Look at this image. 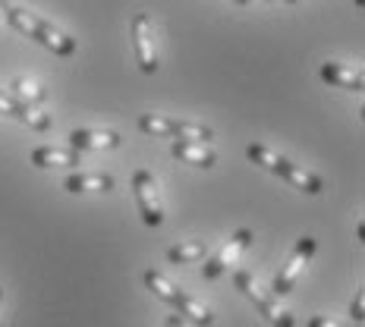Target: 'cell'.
Returning a JSON list of instances; mask_svg holds the SVG:
<instances>
[{
    "label": "cell",
    "mask_w": 365,
    "mask_h": 327,
    "mask_svg": "<svg viewBox=\"0 0 365 327\" xmlns=\"http://www.w3.org/2000/svg\"><path fill=\"white\" fill-rule=\"evenodd\" d=\"M4 19L10 22V26L16 28V32L29 35V38H35V41L41 44V48L54 51L57 57H73V54H76V38H70L66 32H60V28H54L48 19L35 16V13L19 10V6H6V4H4Z\"/></svg>",
    "instance_id": "1"
},
{
    "label": "cell",
    "mask_w": 365,
    "mask_h": 327,
    "mask_svg": "<svg viewBox=\"0 0 365 327\" xmlns=\"http://www.w3.org/2000/svg\"><path fill=\"white\" fill-rule=\"evenodd\" d=\"M246 155H249V161L252 164L271 170L274 177L287 180L293 189H299V192H306V195H322L324 192V180L318 177V173H312V170H306V167L293 164L290 157H284V155H274L268 145H255L252 142V145L246 148Z\"/></svg>",
    "instance_id": "2"
},
{
    "label": "cell",
    "mask_w": 365,
    "mask_h": 327,
    "mask_svg": "<svg viewBox=\"0 0 365 327\" xmlns=\"http://www.w3.org/2000/svg\"><path fill=\"white\" fill-rule=\"evenodd\" d=\"M233 284H237V290L246 296L252 306L264 315V321L274 324V327H296L293 321V315L287 308H280V302H277V296L268 293V290H262V286L255 284V277L249 271H237L233 274Z\"/></svg>",
    "instance_id": "3"
},
{
    "label": "cell",
    "mask_w": 365,
    "mask_h": 327,
    "mask_svg": "<svg viewBox=\"0 0 365 327\" xmlns=\"http://www.w3.org/2000/svg\"><path fill=\"white\" fill-rule=\"evenodd\" d=\"M315 249H318V242L315 237H302L299 242L293 246V252L287 255V261H284V268L277 271V277H274V296H287L296 286V280L302 277V271H306V264L315 258Z\"/></svg>",
    "instance_id": "4"
},
{
    "label": "cell",
    "mask_w": 365,
    "mask_h": 327,
    "mask_svg": "<svg viewBox=\"0 0 365 327\" xmlns=\"http://www.w3.org/2000/svg\"><path fill=\"white\" fill-rule=\"evenodd\" d=\"M133 48L135 60H139V70L145 76L158 73V51H155V22L148 19V13H135L133 16Z\"/></svg>",
    "instance_id": "5"
},
{
    "label": "cell",
    "mask_w": 365,
    "mask_h": 327,
    "mask_svg": "<svg viewBox=\"0 0 365 327\" xmlns=\"http://www.w3.org/2000/svg\"><path fill=\"white\" fill-rule=\"evenodd\" d=\"M133 192H135V202H139L142 220H145L148 227H161L164 224V204H161V195H158V182L148 170L133 173Z\"/></svg>",
    "instance_id": "6"
},
{
    "label": "cell",
    "mask_w": 365,
    "mask_h": 327,
    "mask_svg": "<svg viewBox=\"0 0 365 327\" xmlns=\"http://www.w3.org/2000/svg\"><path fill=\"white\" fill-rule=\"evenodd\" d=\"M252 239H255L252 230H246V227H242V230H237L230 239L224 242V246H220V252L202 268V277H205V280H217L224 271H230V264L240 261V255L246 252L249 246H252Z\"/></svg>",
    "instance_id": "7"
},
{
    "label": "cell",
    "mask_w": 365,
    "mask_h": 327,
    "mask_svg": "<svg viewBox=\"0 0 365 327\" xmlns=\"http://www.w3.org/2000/svg\"><path fill=\"white\" fill-rule=\"evenodd\" d=\"M0 113L19 120V123H26L29 129H35V133H48V129H51V117H48V113H38L35 108L22 104L19 98H13L10 91H4V88H0Z\"/></svg>",
    "instance_id": "8"
},
{
    "label": "cell",
    "mask_w": 365,
    "mask_h": 327,
    "mask_svg": "<svg viewBox=\"0 0 365 327\" xmlns=\"http://www.w3.org/2000/svg\"><path fill=\"white\" fill-rule=\"evenodd\" d=\"M120 133L113 129H73L70 133V148L76 151H104L120 145Z\"/></svg>",
    "instance_id": "9"
},
{
    "label": "cell",
    "mask_w": 365,
    "mask_h": 327,
    "mask_svg": "<svg viewBox=\"0 0 365 327\" xmlns=\"http://www.w3.org/2000/svg\"><path fill=\"white\" fill-rule=\"evenodd\" d=\"M322 79L328 82V85H334V88H346V91H359L365 88V76H362V70L359 66H346V63H322Z\"/></svg>",
    "instance_id": "10"
},
{
    "label": "cell",
    "mask_w": 365,
    "mask_h": 327,
    "mask_svg": "<svg viewBox=\"0 0 365 327\" xmlns=\"http://www.w3.org/2000/svg\"><path fill=\"white\" fill-rule=\"evenodd\" d=\"M170 151H173V157H177V161L192 164V167H205V170L217 164V155H215V151H211L208 145H205V142H186V139H177Z\"/></svg>",
    "instance_id": "11"
},
{
    "label": "cell",
    "mask_w": 365,
    "mask_h": 327,
    "mask_svg": "<svg viewBox=\"0 0 365 327\" xmlns=\"http://www.w3.org/2000/svg\"><path fill=\"white\" fill-rule=\"evenodd\" d=\"M29 161L35 167H79V151L76 148H51V145H38Z\"/></svg>",
    "instance_id": "12"
},
{
    "label": "cell",
    "mask_w": 365,
    "mask_h": 327,
    "mask_svg": "<svg viewBox=\"0 0 365 327\" xmlns=\"http://www.w3.org/2000/svg\"><path fill=\"white\" fill-rule=\"evenodd\" d=\"M173 308H177V315H182V321H192V324H199V327H211V324H215V315H211V308L202 306L199 299H192V296L182 293V290L177 296V302H173Z\"/></svg>",
    "instance_id": "13"
},
{
    "label": "cell",
    "mask_w": 365,
    "mask_h": 327,
    "mask_svg": "<svg viewBox=\"0 0 365 327\" xmlns=\"http://www.w3.org/2000/svg\"><path fill=\"white\" fill-rule=\"evenodd\" d=\"M66 192L79 195V192H108V189H113V177L110 173H73V177H66Z\"/></svg>",
    "instance_id": "14"
},
{
    "label": "cell",
    "mask_w": 365,
    "mask_h": 327,
    "mask_svg": "<svg viewBox=\"0 0 365 327\" xmlns=\"http://www.w3.org/2000/svg\"><path fill=\"white\" fill-rule=\"evenodd\" d=\"M142 280H145V286L151 293L158 296L161 302H167V306H173L177 302V296H180V286L177 284H170V280L164 277L161 271H155V268H148L145 274H142Z\"/></svg>",
    "instance_id": "15"
},
{
    "label": "cell",
    "mask_w": 365,
    "mask_h": 327,
    "mask_svg": "<svg viewBox=\"0 0 365 327\" xmlns=\"http://www.w3.org/2000/svg\"><path fill=\"white\" fill-rule=\"evenodd\" d=\"M208 255V242H180V246L167 249V261L170 264H195Z\"/></svg>",
    "instance_id": "16"
},
{
    "label": "cell",
    "mask_w": 365,
    "mask_h": 327,
    "mask_svg": "<svg viewBox=\"0 0 365 327\" xmlns=\"http://www.w3.org/2000/svg\"><path fill=\"white\" fill-rule=\"evenodd\" d=\"M177 126L180 120H170V117H155V113H142L139 117V129L148 135H158V139H177Z\"/></svg>",
    "instance_id": "17"
},
{
    "label": "cell",
    "mask_w": 365,
    "mask_h": 327,
    "mask_svg": "<svg viewBox=\"0 0 365 327\" xmlns=\"http://www.w3.org/2000/svg\"><path fill=\"white\" fill-rule=\"evenodd\" d=\"M10 95H13V98H19L22 104H29V108H35V104H44V101H48V91L38 88L35 82L22 79V76L10 82Z\"/></svg>",
    "instance_id": "18"
},
{
    "label": "cell",
    "mask_w": 365,
    "mask_h": 327,
    "mask_svg": "<svg viewBox=\"0 0 365 327\" xmlns=\"http://www.w3.org/2000/svg\"><path fill=\"white\" fill-rule=\"evenodd\" d=\"M306 327H349V324H340V321H334V318H328V315H315V318H309Z\"/></svg>",
    "instance_id": "19"
},
{
    "label": "cell",
    "mask_w": 365,
    "mask_h": 327,
    "mask_svg": "<svg viewBox=\"0 0 365 327\" xmlns=\"http://www.w3.org/2000/svg\"><path fill=\"white\" fill-rule=\"evenodd\" d=\"M362 299H365V293L359 290V293H356V299H353V306H349V318H353V321L356 324H362Z\"/></svg>",
    "instance_id": "20"
},
{
    "label": "cell",
    "mask_w": 365,
    "mask_h": 327,
    "mask_svg": "<svg viewBox=\"0 0 365 327\" xmlns=\"http://www.w3.org/2000/svg\"><path fill=\"white\" fill-rule=\"evenodd\" d=\"M164 327H186V321H182V315H170Z\"/></svg>",
    "instance_id": "21"
},
{
    "label": "cell",
    "mask_w": 365,
    "mask_h": 327,
    "mask_svg": "<svg viewBox=\"0 0 365 327\" xmlns=\"http://www.w3.org/2000/svg\"><path fill=\"white\" fill-rule=\"evenodd\" d=\"M233 4H240V6H249V4H252V0H233Z\"/></svg>",
    "instance_id": "22"
},
{
    "label": "cell",
    "mask_w": 365,
    "mask_h": 327,
    "mask_svg": "<svg viewBox=\"0 0 365 327\" xmlns=\"http://www.w3.org/2000/svg\"><path fill=\"white\" fill-rule=\"evenodd\" d=\"M0 22H4V0H0Z\"/></svg>",
    "instance_id": "23"
},
{
    "label": "cell",
    "mask_w": 365,
    "mask_h": 327,
    "mask_svg": "<svg viewBox=\"0 0 365 327\" xmlns=\"http://www.w3.org/2000/svg\"><path fill=\"white\" fill-rule=\"evenodd\" d=\"M362 4H365V0H356V6H362Z\"/></svg>",
    "instance_id": "24"
},
{
    "label": "cell",
    "mask_w": 365,
    "mask_h": 327,
    "mask_svg": "<svg viewBox=\"0 0 365 327\" xmlns=\"http://www.w3.org/2000/svg\"><path fill=\"white\" fill-rule=\"evenodd\" d=\"M0 302H4V290H0Z\"/></svg>",
    "instance_id": "25"
},
{
    "label": "cell",
    "mask_w": 365,
    "mask_h": 327,
    "mask_svg": "<svg viewBox=\"0 0 365 327\" xmlns=\"http://www.w3.org/2000/svg\"><path fill=\"white\" fill-rule=\"evenodd\" d=\"M287 4H296V0H287Z\"/></svg>",
    "instance_id": "26"
}]
</instances>
